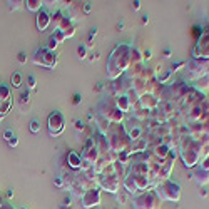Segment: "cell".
Returning a JSON list of instances; mask_svg holds the SVG:
<instances>
[{"mask_svg":"<svg viewBox=\"0 0 209 209\" xmlns=\"http://www.w3.org/2000/svg\"><path fill=\"white\" fill-rule=\"evenodd\" d=\"M19 62H20V64H25V62H27V55H25V52H20V54H19Z\"/></svg>","mask_w":209,"mask_h":209,"instance_id":"12","label":"cell"},{"mask_svg":"<svg viewBox=\"0 0 209 209\" xmlns=\"http://www.w3.org/2000/svg\"><path fill=\"white\" fill-rule=\"evenodd\" d=\"M144 57H146V59H151V50H146L144 52Z\"/></svg>","mask_w":209,"mask_h":209,"instance_id":"21","label":"cell"},{"mask_svg":"<svg viewBox=\"0 0 209 209\" xmlns=\"http://www.w3.org/2000/svg\"><path fill=\"white\" fill-rule=\"evenodd\" d=\"M12 137H14V132H12V130H10V129H7V130H5V132H3V139H5V141H7V142H9V141H10V139H12Z\"/></svg>","mask_w":209,"mask_h":209,"instance_id":"11","label":"cell"},{"mask_svg":"<svg viewBox=\"0 0 209 209\" xmlns=\"http://www.w3.org/2000/svg\"><path fill=\"white\" fill-rule=\"evenodd\" d=\"M27 82H28V87H30V89H35L37 82H35V77L34 75H28L27 77Z\"/></svg>","mask_w":209,"mask_h":209,"instance_id":"10","label":"cell"},{"mask_svg":"<svg viewBox=\"0 0 209 209\" xmlns=\"http://www.w3.org/2000/svg\"><path fill=\"white\" fill-rule=\"evenodd\" d=\"M156 154L161 156V157H166V156H167V146H159V147H156Z\"/></svg>","mask_w":209,"mask_h":209,"instance_id":"7","label":"cell"},{"mask_svg":"<svg viewBox=\"0 0 209 209\" xmlns=\"http://www.w3.org/2000/svg\"><path fill=\"white\" fill-rule=\"evenodd\" d=\"M64 129V119L60 116L59 112H54L50 114V117H49V130H50L52 136H59L60 132H62Z\"/></svg>","mask_w":209,"mask_h":209,"instance_id":"1","label":"cell"},{"mask_svg":"<svg viewBox=\"0 0 209 209\" xmlns=\"http://www.w3.org/2000/svg\"><path fill=\"white\" fill-rule=\"evenodd\" d=\"M12 87H20V84H22V75H20L19 72H15L14 75H12Z\"/></svg>","mask_w":209,"mask_h":209,"instance_id":"5","label":"cell"},{"mask_svg":"<svg viewBox=\"0 0 209 209\" xmlns=\"http://www.w3.org/2000/svg\"><path fill=\"white\" fill-rule=\"evenodd\" d=\"M87 198L91 199V201L84 204L85 207L97 206V204H99V199H100V196H99V191H97V189H92V191H89V192H87V196H85V199H87Z\"/></svg>","mask_w":209,"mask_h":209,"instance_id":"3","label":"cell"},{"mask_svg":"<svg viewBox=\"0 0 209 209\" xmlns=\"http://www.w3.org/2000/svg\"><path fill=\"white\" fill-rule=\"evenodd\" d=\"M74 127H75L77 130H82V129H84V121H75V122H74Z\"/></svg>","mask_w":209,"mask_h":209,"instance_id":"13","label":"cell"},{"mask_svg":"<svg viewBox=\"0 0 209 209\" xmlns=\"http://www.w3.org/2000/svg\"><path fill=\"white\" fill-rule=\"evenodd\" d=\"M72 102H74V105L80 104V102H82V97L79 96V94H75V96H74V99H72Z\"/></svg>","mask_w":209,"mask_h":209,"instance_id":"14","label":"cell"},{"mask_svg":"<svg viewBox=\"0 0 209 209\" xmlns=\"http://www.w3.org/2000/svg\"><path fill=\"white\" fill-rule=\"evenodd\" d=\"M49 22H50V17H49V14L47 12H39L37 14V27H39V30L40 32H44L47 28V25H49Z\"/></svg>","mask_w":209,"mask_h":209,"instance_id":"2","label":"cell"},{"mask_svg":"<svg viewBox=\"0 0 209 209\" xmlns=\"http://www.w3.org/2000/svg\"><path fill=\"white\" fill-rule=\"evenodd\" d=\"M96 35H97V28H92V30H91V34H89V40H92Z\"/></svg>","mask_w":209,"mask_h":209,"instance_id":"17","label":"cell"},{"mask_svg":"<svg viewBox=\"0 0 209 209\" xmlns=\"http://www.w3.org/2000/svg\"><path fill=\"white\" fill-rule=\"evenodd\" d=\"M17 144H19V139H17V137H15V136H14V137H12V139H10V141H9V146H12V147H15V146H17Z\"/></svg>","mask_w":209,"mask_h":209,"instance_id":"15","label":"cell"},{"mask_svg":"<svg viewBox=\"0 0 209 209\" xmlns=\"http://www.w3.org/2000/svg\"><path fill=\"white\" fill-rule=\"evenodd\" d=\"M69 164H70V167H80V157L75 152H70L69 154Z\"/></svg>","mask_w":209,"mask_h":209,"instance_id":"4","label":"cell"},{"mask_svg":"<svg viewBox=\"0 0 209 209\" xmlns=\"http://www.w3.org/2000/svg\"><path fill=\"white\" fill-rule=\"evenodd\" d=\"M20 209H25V207H20Z\"/></svg>","mask_w":209,"mask_h":209,"instance_id":"23","label":"cell"},{"mask_svg":"<svg viewBox=\"0 0 209 209\" xmlns=\"http://www.w3.org/2000/svg\"><path fill=\"white\" fill-rule=\"evenodd\" d=\"M30 130L34 134H37L40 130V124H39V121H37V119H32V122H30Z\"/></svg>","mask_w":209,"mask_h":209,"instance_id":"8","label":"cell"},{"mask_svg":"<svg viewBox=\"0 0 209 209\" xmlns=\"http://www.w3.org/2000/svg\"><path fill=\"white\" fill-rule=\"evenodd\" d=\"M149 22V17H147V15H144V17H142V23H147Z\"/></svg>","mask_w":209,"mask_h":209,"instance_id":"22","label":"cell"},{"mask_svg":"<svg viewBox=\"0 0 209 209\" xmlns=\"http://www.w3.org/2000/svg\"><path fill=\"white\" fill-rule=\"evenodd\" d=\"M139 7H141V5H139V2H134V3H132V9H134V10H137Z\"/></svg>","mask_w":209,"mask_h":209,"instance_id":"20","label":"cell"},{"mask_svg":"<svg viewBox=\"0 0 209 209\" xmlns=\"http://www.w3.org/2000/svg\"><path fill=\"white\" fill-rule=\"evenodd\" d=\"M55 186H59V187L62 186V179H60V177H57V179H55Z\"/></svg>","mask_w":209,"mask_h":209,"instance_id":"19","label":"cell"},{"mask_svg":"<svg viewBox=\"0 0 209 209\" xmlns=\"http://www.w3.org/2000/svg\"><path fill=\"white\" fill-rule=\"evenodd\" d=\"M117 104H119V107H122L124 110L127 109V105H129V104H127V99H126V97H121V99L117 100Z\"/></svg>","mask_w":209,"mask_h":209,"instance_id":"9","label":"cell"},{"mask_svg":"<svg viewBox=\"0 0 209 209\" xmlns=\"http://www.w3.org/2000/svg\"><path fill=\"white\" fill-rule=\"evenodd\" d=\"M40 7H42V3L40 2H37V0H28L27 2V9L28 10H40Z\"/></svg>","mask_w":209,"mask_h":209,"instance_id":"6","label":"cell"},{"mask_svg":"<svg viewBox=\"0 0 209 209\" xmlns=\"http://www.w3.org/2000/svg\"><path fill=\"white\" fill-rule=\"evenodd\" d=\"M91 10H92V5H91V3H85V5H84V12H85V14H89Z\"/></svg>","mask_w":209,"mask_h":209,"instance_id":"18","label":"cell"},{"mask_svg":"<svg viewBox=\"0 0 209 209\" xmlns=\"http://www.w3.org/2000/svg\"><path fill=\"white\" fill-rule=\"evenodd\" d=\"M77 52H79V57H80V59H84V57H85V52H87V50H85V47H79V50H77Z\"/></svg>","mask_w":209,"mask_h":209,"instance_id":"16","label":"cell"}]
</instances>
